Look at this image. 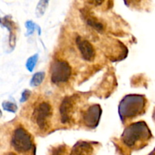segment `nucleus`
<instances>
[{
    "instance_id": "nucleus-1",
    "label": "nucleus",
    "mask_w": 155,
    "mask_h": 155,
    "mask_svg": "<svg viewBox=\"0 0 155 155\" xmlns=\"http://www.w3.org/2000/svg\"><path fill=\"white\" fill-rule=\"evenodd\" d=\"M151 132L145 122H137L129 126L122 135V141L130 148H140L151 139Z\"/></svg>"
},
{
    "instance_id": "nucleus-2",
    "label": "nucleus",
    "mask_w": 155,
    "mask_h": 155,
    "mask_svg": "<svg viewBox=\"0 0 155 155\" xmlns=\"http://www.w3.org/2000/svg\"><path fill=\"white\" fill-rule=\"evenodd\" d=\"M12 147L19 155H35V147L31 135L22 127L14 131L12 137Z\"/></svg>"
},
{
    "instance_id": "nucleus-3",
    "label": "nucleus",
    "mask_w": 155,
    "mask_h": 155,
    "mask_svg": "<svg viewBox=\"0 0 155 155\" xmlns=\"http://www.w3.org/2000/svg\"><path fill=\"white\" fill-rule=\"evenodd\" d=\"M145 107V98L142 95H127L121 101L119 107V113L123 120L135 117L144 111Z\"/></svg>"
},
{
    "instance_id": "nucleus-4",
    "label": "nucleus",
    "mask_w": 155,
    "mask_h": 155,
    "mask_svg": "<svg viewBox=\"0 0 155 155\" xmlns=\"http://www.w3.org/2000/svg\"><path fill=\"white\" fill-rule=\"evenodd\" d=\"M52 108L48 101H41L35 106L31 115V120L41 131H45L50 126Z\"/></svg>"
},
{
    "instance_id": "nucleus-5",
    "label": "nucleus",
    "mask_w": 155,
    "mask_h": 155,
    "mask_svg": "<svg viewBox=\"0 0 155 155\" xmlns=\"http://www.w3.org/2000/svg\"><path fill=\"white\" fill-rule=\"evenodd\" d=\"M71 76V68L68 62L55 60L51 66V80L54 84H61L68 81Z\"/></svg>"
},
{
    "instance_id": "nucleus-6",
    "label": "nucleus",
    "mask_w": 155,
    "mask_h": 155,
    "mask_svg": "<svg viewBox=\"0 0 155 155\" xmlns=\"http://www.w3.org/2000/svg\"><path fill=\"white\" fill-rule=\"evenodd\" d=\"M101 109L98 104L91 106L83 114V122L87 127L95 128L98 126L101 117Z\"/></svg>"
},
{
    "instance_id": "nucleus-7",
    "label": "nucleus",
    "mask_w": 155,
    "mask_h": 155,
    "mask_svg": "<svg viewBox=\"0 0 155 155\" xmlns=\"http://www.w3.org/2000/svg\"><path fill=\"white\" fill-rule=\"evenodd\" d=\"M77 45L79 51L84 60L87 61H92L95 59V48L89 41L79 36L77 39Z\"/></svg>"
},
{
    "instance_id": "nucleus-8",
    "label": "nucleus",
    "mask_w": 155,
    "mask_h": 155,
    "mask_svg": "<svg viewBox=\"0 0 155 155\" xmlns=\"http://www.w3.org/2000/svg\"><path fill=\"white\" fill-rule=\"evenodd\" d=\"M74 98L72 97H68V98H65L61 104L60 116L61 120L63 124L70 122L72 118L74 107Z\"/></svg>"
},
{
    "instance_id": "nucleus-9",
    "label": "nucleus",
    "mask_w": 155,
    "mask_h": 155,
    "mask_svg": "<svg viewBox=\"0 0 155 155\" xmlns=\"http://www.w3.org/2000/svg\"><path fill=\"white\" fill-rule=\"evenodd\" d=\"M93 148L86 142H79L72 148L70 155H93Z\"/></svg>"
},
{
    "instance_id": "nucleus-10",
    "label": "nucleus",
    "mask_w": 155,
    "mask_h": 155,
    "mask_svg": "<svg viewBox=\"0 0 155 155\" xmlns=\"http://www.w3.org/2000/svg\"><path fill=\"white\" fill-rule=\"evenodd\" d=\"M50 0H39L36 8V15L38 18L43 16L46 11Z\"/></svg>"
},
{
    "instance_id": "nucleus-11",
    "label": "nucleus",
    "mask_w": 155,
    "mask_h": 155,
    "mask_svg": "<svg viewBox=\"0 0 155 155\" xmlns=\"http://www.w3.org/2000/svg\"><path fill=\"white\" fill-rule=\"evenodd\" d=\"M44 78H45V73L44 72H38L33 75L32 77V80L30 81V86H38L42 83L43 81Z\"/></svg>"
},
{
    "instance_id": "nucleus-12",
    "label": "nucleus",
    "mask_w": 155,
    "mask_h": 155,
    "mask_svg": "<svg viewBox=\"0 0 155 155\" xmlns=\"http://www.w3.org/2000/svg\"><path fill=\"white\" fill-rule=\"evenodd\" d=\"M86 22L89 24V26L92 27V28L95 29L98 31H101L103 30V25L101 23H100L99 21H98V20L95 19L94 17H89V18L86 19Z\"/></svg>"
},
{
    "instance_id": "nucleus-13",
    "label": "nucleus",
    "mask_w": 155,
    "mask_h": 155,
    "mask_svg": "<svg viewBox=\"0 0 155 155\" xmlns=\"http://www.w3.org/2000/svg\"><path fill=\"white\" fill-rule=\"evenodd\" d=\"M37 59L38 55L37 54H34V55L29 58V59L27 60V64H26V68H27V69L30 72H32L33 71V69H34L35 65H36V62H37Z\"/></svg>"
},
{
    "instance_id": "nucleus-14",
    "label": "nucleus",
    "mask_w": 155,
    "mask_h": 155,
    "mask_svg": "<svg viewBox=\"0 0 155 155\" xmlns=\"http://www.w3.org/2000/svg\"><path fill=\"white\" fill-rule=\"evenodd\" d=\"M67 149L64 145H60L54 149L51 155H67Z\"/></svg>"
},
{
    "instance_id": "nucleus-15",
    "label": "nucleus",
    "mask_w": 155,
    "mask_h": 155,
    "mask_svg": "<svg viewBox=\"0 0 155 155\" xmlns=\"http://www.w3.org/2000/svg\"><path fill=\"white\" fill-rule=\"evenodd\" d=\"M3 108L6 110H8V111L11 112H15L17 110V106L16 104H14V103L12 102H4L2 104Z\"/></svg>"
},
{
    "instance_id": "nucleus-16",
    "label": "nucleus",
    "mask_w": 155,
    "mask_h": 155,
    "mask_svg": "<svg viewBox=\"0 0 155 155\" xmlns=\"http://www.w3.org/2000/svg\"><path fill=\"white\" fill-rule=\"evenodd\" d=\"M25 25L27 29V33H28V34H32V33L34 32L35 29H36V24H35L32 21H27V22H26Z\"/></svg>"
},
{
    "instance_id": "nucleus-17",
    "label": "nucleus",
    "mask_w": 155,
    "mask_h": 155,
    "mask_svg": "<svg viewBox=\"0 0 155 155\" xmlns=\"http://www.w3.org/2000/svg\"><path fill=\"white\" fill-rule=\"evenodd\" d=\"M30 95V92L27 89H26L24 92H23L22 98H21V102H24V101H26L29 98V96Z\"/></svg>"
},
{
    "instance_id": "nucleus-18",
    "label": "nucleus",
    "mask_w": 155,
    "mask_h": 155,
    "mask_svg": "<svg viewBox=\"0 0 155 155\" xmlns=\"http://www.w3.org/2000/svg\"><path fill=\"white\" fill-rule=\"evenodd\" d=\"M104 0H95V2L96 5H101L103 2H104Z\"/></svg>"
},
{
    "instance_id": "nucleus-19",
    "label": "nucleus",
    "mask_w": 155,
    "mask_h": 155,
    "mask_svg": "<svg viewBox=\"0 0 155 155\" xmlns=\"http://www.w3.org/2000/svg\"><path fill=\"white\" fill-rule=\"evenodd\" d=\"M5 155H17L15 153H13V152H10V153H8V154H6Z\"/></svg>"
},
{
    "instance_id": "nucleus-20",
    "label": "nucleus",
    "mask_w": 155,
    "mask_h": 155,
    "mask_svg": "<svg viewBox=\"0 0 155 155\" xmlns=\"http://www.w3.org/2000/svg\"><path fill=\"white\" fill-rule=\"evenodd\" d=\"M154 119L155 120V111H154Z\"/></svg>"
}]
</instances>
